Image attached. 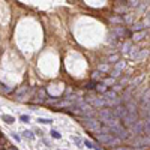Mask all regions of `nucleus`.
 <instances>
[{"label": "nucleus", "instance_id": "nucleus-19", "mask_svg": "<svg viewBox=\"0 0 150 150\" xmlns=\"http://www.w3.org/2000/svg\"><path fill=\"white\" fill-rule=\"evenodd\" d=\"M110 21H111L112 24H116V26H122V24H125V21H123V15H114V17H111V18H110Z\"/></svg>", "mask_w": 150, "mask_h": 150}, {"label": "nucleus", "instance_id": "nucleus-36", "mask_svg": "<svg viewBox=\"0 0 150 150\" xmlns=\"http://www.w3.org/2000/svg\"><path fill=\"white\" fill-rule=\"evenodd\" d=\"M20 120H21L23 123H29V122H30V116H26V114H23V116L20 117Z\"/></svg>", "mask_w": 150, "mask_h": 150}, {"label": "nucleus", "instance_id": "nucleus-13", "mask_svg": "<svg viewBox=\"0 0 150 150\" xmlns=\"http://www.w3.org/2000/svg\"><path fill=\"white\" fill-rule=\"evenodd\" d=\"M146 36H147V30H137V32L132 33V41H134V42L143 41Z\"/></svg>", "mask_w": 150, "mask_h": 150}, {"label": "nucleus", "instance_id": "nucleus-3", "mask_svg": "<svg viewBox=\"0 0 150 150\" xmlns=\"http://www.w3.org/2000/svg\"><path fill=\"white\" fill-rule=\"evenodd\" d=\"M104 99H105V107H108V108H114V107L123 104L122 98L114 90H108L107 93H104Z\"/></svg>", "mask_w": 150, "mask_h": 150}, {"label": "nucleus", "instance_id": "nucleus-27", "mask_svg": "<svg viewBox=\"0 0 150 150\" xmlns=\"http://www.w3.org/2000/svg\"><path fill=\"white\" fill-rule=\"evenodd\" d=\"M144 134H150V117H144Z\"/></svg>", "mask_w": 150, "mask_h": 150}, {"label": "nucleus", "instance_id": "nucleus-10", "mask_svg": "<svg viewBox=\"0 0 150 150\" xmlns=\"http://www.w3.org/2000/svg\"><path fill=\"white\" fill-rule=\"evenodd\" d=\"M111 32L114 33V35L119 38V39H123L125 36H128V35H129V32H128L126 29H125V27H122V26H116V27L112 29Z\"/></svg>", "mask_w": 150, "mask_h": 150}, {"label": "nucleus", "instance_id": "nucleus-30", "mask_svg": "<svg viewBox=\"0 0 150 150\" xmlns=\"http://www.w3.org/2000/svg\"><path fill=\"white\" fill-rule=\"evenodd\" d=\"M131 50H132V44L126 42V44H123V47H122V53H131Z\"/></svg>", "mask_w": 150, "mask_h": 150}, {"label": "nucleus", "instance_id": "nucleus-15", "mask_svg": "<svg viewBox=\"0 0 150 150\" xmlns=\"http://www.w3.org/2000/svg\"><path fill=\"white\" fill-rule=\"evenodd\" d=\"M92 107H93V108H104V107H105V99H104V96H96L95 101H93V104H92Z\"/></svg>", "mask_w": 150, "mask_h": 150}, {"label": "nucleus", "instance_id": "nucleus-4", "mask_svg": "<svg viewBox=\"0 0 150 150\" xmlns=\"http://www.w3.org/2000/svg\"><path fill=\"white\" fill-rule=\"evenodd\" d=\"M110 129H111V134H114L117 138L122 140V141H128V140H129V137H131L129 129H128V128H125L122 123L117 125V126H114V128H110Z\"/></svg>", "mask_w": 150, "mask_h": 150}, {"label": "nucleus", "instance_id": "nucleus-32", "mask_svg": "<svg viewBox=\"0 0 150 150\" xmlns=\"http://www.w3.org/2000/svg\"><path fill=\"white\" fill-rule=\"evenodd\" d=\"M111 90H114V92H116V93H119V92H120V90H123V86H120V84H119V83H116V84H114V86H112V89H111Z\"/></svg>", "mask_w": 150, "mask_h": 150}, {"label": "nucleus", "instance_id": "nucleus-2", "mask_svg": "<svg viewBox=\"0 0 150 150\" xmlns=\"http://www.w3.org/2000/svg\"><path fill=\"white\" fill-rule=\"evenodd\" d=\"M80 123L84 126V129L87 132H90L93 135H96L99 131H101V126H102V122L99 120L98 117H78Z\"/></svg>", "mask_w": 150, "mask_h": 150}, {"label": "nucleus", "instance_id": "nucleus-16", "mask_svg": "<svg viewBox=\"0 0 150 150\" xmlns=\"http://www.w3.org/2000/svg\"><path fill=\"white\" fill-rule=\"evenodd\" d=\"M144 80V75H138L137 78H132L131 81H129V87H132V89H135V87H138L140 84H141V81Z\"/></svg>", "mask_w": 150, "mask_h": 150}, {"label": "nucleus", "instance_id": "nucleus-17", "mask_svg": "<svg viewBox=\"0 0 150 150\" xmlns=\"http://www.w3.org/2000/svg\"><path fill=\"white\" fill-rule=\"evenodd\" d=\"M149 56V50H138V53H137L132 59L134 60H143V59H146Z\"/></svg>", "mask_w": 150, "mask_h": 150}, {"label": "nucleus", "instance_id": "nucleus-23", "mask_svg": "<svg viewBox=\"0 0 150 150\" xmlns=\"http://www.w3.org/2000/svg\"><path fill=\"white\" fill-rule=\"evenodd\" d=\"M104 72H101V71H95L93 74H92V80L93 81H96V83H99V81H101L102 78H104Z\"/></svg>", "mask_w": 150, "mask_h": 150}, {"label": "nucleus", "instance_id": "nucleus-5", "mask_svg": "<svg viewBox=\"0 0 150 150\" xmlns=\"http://www.w3.org/2000/svg\"><path fill=\"white\" fill-rule=\"evenodd\" d=\"M129 129V132H131V135L132 137H138V135H143L144 134V120H141V119H138L131 128H128Z\"/></svg>", "mask_w": 150, "mask_h": 150}, {"label": "nucleus", "instance_id": "nucleus-12", "mask_svg": "<svg viewBox=\"0 0 150 150\" xmlns=\"http://www.w3.org/2000/svg\"><path fill=\"white\" fill-rule=\"evenodd\" d=\"M125 107L128 108V112H138V104H137L135 98H132L131 101H128L125 104Z\"/></svg>", "mask_w": 150, "mask_h": 150}, {"label": "nucleus", "instance_id": "nucleus-24", "mask_svg": "<svg viewBox=\"0 0 150 150\" xmlns=\"http://www.w3.org/2000/svg\"><path fill=\"white\" fill-rule=\"evenodd\" d=\"M23 137H24L26 140H35V132L26 129V131H23Z\"/></svg>", "mask_w": 150, "mask_h": 150}, {"label": "nucleus", "instance_id": "nucleus-9", "mask_svg": "<svg viewBox=\"0 0 150 150\" xmlns=\"http://www.w3.org/2000/svg\"><path fill=\"white\" fill-rule=\"evenodd\" d=\"M125 62H117V63L114 65V68H112L111 71H110V74H111V77L112 78H120L122 77V72H123V69H125Z\"/></svg>", "mask_w": 150, "mask_h": 150}, {"label": "nucleus", "instance_id": "nucleus-1", "mask_svg": "<svg viewBox=\"0 0 150 150\" xmlns=\"http://www.w3.org/2000/svg\"><path fill=\"white\" fill-rule=\"evenodd\" d=\"M95 138L101 144L107 146V147H114L116 149V147H119L122 144V140H119L117 137L114 134H111V132H102V131H99L95 135Z\"/></svg>", "mask_w": 150, "mask_h": 150}, {"label": "nucleus", "instance_id": "nucleus-38", "mask_svg": "<svg viewBox=\"0 0 150 150\" xmlns=\"http://www.w3.org/2000/svg\"><path fill=\"white\" fill-rule=\"evenodd\" d=\"M2 92H5V93H11L12 90L9 89V87H8V86H5V84H2Z\"/></svg>", "mask_w": 150, "mask_h": 150}, {"label": "nucleus", "instance_id": "nucleus-8", "mask_svg": "<svg viewBox=\"0 0 150 150\" xmlns=\"http://www.w3.org/2000/svg\"><path fill=\"white\" fill-rule=\"evenodd\" d=\"M112 112H114V116L122 122L125 117L128 116V108L125 107V104H120V105H117V107H114L112 108Z\"/></svg>", "mask_w": 150, "mask_h": 150}, {"label": "nucleus", "instance_id": "nucleus-22", "mask_svg": "<svg viewBox=\"0 0 150 150\" xmlns=\"http://www.w3.org/2000/svg\"><path fill=\"white\" fill-rule=\"evenodd\" d=\"M98 71H101V72H110L111 71V65L110 63H107V62H104V63H99L98 65Z\"/></svg>", "mask_w": 150, "mask_h": 150}, {"label": "nucleus", "instance_id": "nucleus-11", "mask_svg": "<svg viewBox=\"0 0 150 150\" xmlns=\"http://www.w3.org/2000/svg\"><path fill=\"white\" fill-rule=\"evenodd\" d=\"M27 92H29V87L23 86V87H20V89L15 92V98L18 99V101H24V99L27 98Z\"/></svg>", "mask_w": 150, "mask_h": 150}, {"label": "nucleus", "instance_id": "nucleus-20", "mask_svg": "<svg viewBox=\"0 0 150 150\" xmlns=\"http://www.w3.org/2000/svg\"><path fill=\"white\" fill-rule=\"evenodd\" d=\"M95 90H96L98 93H102V95H104V93H107V92H108V87H107L102 81H99V83L96 84V89H95Z\"/></svg>", "mask_w": 150, "mask_h": 150}, {"label": "nucleus", "instance_id": "nucleus-37", "mask_svg": "<svg viewBox=\"0 0 150 150\" xmlns=\"http://www.w3.org/2000/svg\"><path fill=\"white\" fill-rule=\"evenodd\" d=\"M11 135H12V138H14L15 141H21V137H20L18 134H15V132H12Z\"/></svg>", "mask_w": 150, "mask_h": 150}, {"label": "nucleus", "instance_id": "nucleus-14", "mask_svg": "<svg viewBox=\"0 0 150 150\" xmlns=\"http://www.w3.org/2000/svg\"><path fill=\"white\" fill-rule=\"evenodd\" d=\"M132 90H134L132 87L128 86V89L123 92V95H122V101H123V104H126L128 101H131V99L134 98V96H132Z\"/></svg>", "mask_w": 150, "mask_h": 150}, {"label": "nucleus", "instance_id": "nucleus-7", "mask_svg": "<svg viewBox=\"0 0 150 150\" xmlns=\"http://www.w3.org/2000/svg\"><path fill=\"white\" fill-rule=\"evenodd\" d=\"M138 119H140V114H138V112H128V116L122 120V122H123L122 125H123L125 128H131Z\"/></svg>", "mask_w": 150, "mask_h": 150}, {"label": "nucleus", "instance_id": "nucleus-6", "mask_svg": "<svg viewBox=\"0 0 150 150\" xmlns=\"http://www.w3.org/2000/svg\"><path fill=\"white\" fill-rule=\"evenodd\" d=\"M96 114H98V119L104 123L105 120H108L114 116V112H112V108L104 107V108H99V111H96Z\"/></svg>", "mask_w": 150, "mask_h": 150}, {"label": "nucleus", "instance_id": "nucleus-25", "mask_svg": "<svg viewBox=\"0 0 150 150\" xmlns=\"http://www.w3.org/2000/svg\"><path fill=\"white\" fill-rule=\"evenodd\" d=\"M102 83H104L107 87H110V86L112 87V86L116 84V78H112V77H107V78H104V80H102Z\"/></svg>", "mask_w": 150, "mask_h": 150}, {"label": "nucleus", "instance_id": "nucleus-21", "mask_svg": "<svg viewBox=\"0 0 150 150\" xmlns=\"http://www.w3.org/2000/svg\"><path fill=\"white\" fill-rule=\"evenodd\" d=\"M83 144L87 147V149H95V150H102V147H99L98 144H95L93 141H90V140H84L83 141Z\"/></svg>", "mask_w": 150, "mask_h": 150}, {"label": "nucleus", "instance_id": "nucleus-39", "mask_svg": "<svg viewBox=\"0 0 150 150\" xmlns=\"http://www.w3.org/2000/svg\"><path fill=\"white\" fill-rule=\"evenodd\" d=\"M35 132H36V134H38V135H39V137H41V135H42V131H41V129H36V131H35Z\"/></svg>", "mask_w": 150, "mask_h": 150}, {"label": "nucleus", "instance_id": "nucleus-31", "mask_svg": "<svg viewBox=\"0 0 150 150\" xmlns=\"http://www.w3.org/2000/svg\"><path fill=\"white\" fill-rule=\"evenodd\" d=\"M129 81H131V78H128V77H125V78H123V77H122V78L119 80V84L125 87V86H129Z\"/></svg>", "mask_w": 150, "mask_h": 150}, {"label": "nucleus", "instance_id": "nucleus-28", "mask_svg": "<svg viewBox=\"0 0 150 150\" xmlns=\"http://www.w3.org/2000/svg\"><path fill=\"white\" fill-rule=\"evenodd\" d=\"M96 84H98V83L92 80L89 84H86V86H84V89H86V90H89V92H92V90H95V89H96Z\"/></svg>", "mask_w": 150, "mask_h": 150}, {"label": "nucleus", "instance_id": "nucleus-40", "mask_svg": "<svg viewBox=\"0 0 150 150\" xmlns=\"http://www.w3.org/2000/svg\"><path fill=\"white\" fill-rule=\"evenodd\" d=\"M147 116H149V117H150V105H149V107H147Z\"/></svg>", "mask_w": 150, "mask_h": 150}, {"label": "nucleus", "instance_id": "nucleus-29", "mask_svg": "<svg viewBox=\"0 0 150 150\" xmlns=\"http://www.w3.org/2000/svg\"><path fill=\"white\" fill-rule=\"evenodd\" d=\"M108 42H110V44H112V45H116V44L119 42V38H117V36H116L114 33L111 32V35L108 36Z\"/></svg>", "mask_w": 150, "mask_h": 150}, {"label": "nucleus", "instance_id": "nucleus-18", "mask_svg": "<svg viewBox=\"0 0 150 150\" xmlns=\"http://www.w3.org/2000/svg\"><path fill=\"white\" fill-rule=\"evenodd\" d=\"M119 60H120V56L116 54V53H112V54H110V56L107 57V63H110V65H116Z\"/></svg>", "mask_w": 150, "mask_h": 150}, {"label": "nucleus", "instance_id": "nucleus-26", "mask_svg": "<svg viewBox=\"0 0 150 150\" xmlns=\"http://www.w3.org/2000/svg\"><path fill=\"white\" fill-rule=\"evenodd\" d=\"M2 120L5 122V123H8V125H12L15 122V117H12V116H8V114H3L2 116Z\"/></svg>", "mask_w": 150, "mask_h": 150}, {"label": "nucleus", "instance_id": "nucleus-34", "mask_svg": "<svg viewBox=\"0 0 150 150\" xmlns=\"http://www.w3.org/2000/svg\"><path fill=\"white\" fill-rule=\"evenodd\" d=\"M38 123H44V125H51L53 120H50V119H38Z\"/></svg>", "mask_w": 150, "mask_h": 150}, {"label": "nucleus", "instance_id": "nucleus-33", "mask_svg": "<svg viewBox=\"0 0 150 150\" xmlns=\"http://www.w3.org/2000/svg\"><path fill=\"white\" fill-rule=\"evenodd\" d=\"M50 135H51L53 138H56V140H60V138H62V135H60L57 131H51V132H50Z\"/></svg>", "mask_w": 150, "mask_h": 150}, {"label": "nucleus", "instance_id": "nucleus-35", "mask_svg": "<svg viewBox=\"0 0 150 150\" xmlns=\"http://www.w3.org/2000/svg\"><path fill=\"white\" fill-rule=\"evenodd\" d=\"M72 141H74L75 144H77L78 147H81V146H83V141H81V140L78 138V137H72Z\"/></svg>", "mask_w": 150, "mask_h": 150}]
</instances>
